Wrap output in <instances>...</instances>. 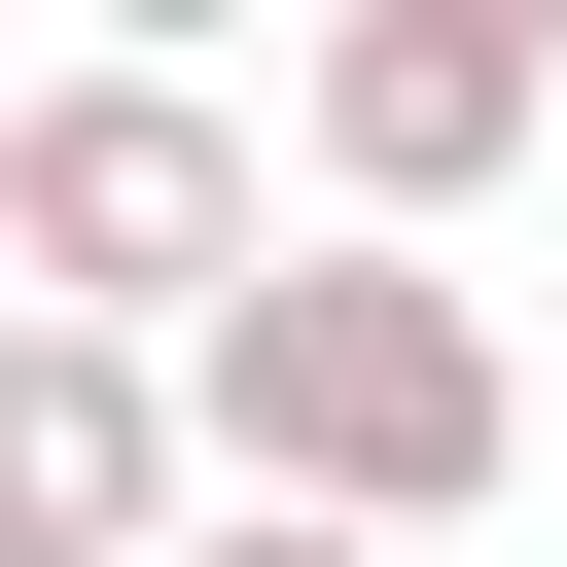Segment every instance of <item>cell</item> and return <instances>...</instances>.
I'll list each match as a JSON object with an SVG mask.
<instances>
[{
  "label": "cell",
  "mask_w": 567,
  "mask_h": 567,
  "mask_svg": "<svg viewBox=\"0 0 567 567\" xmlns=\"http://www.w3.org/2000/svg\"><path fill=\"white\" fill-rule=\"evenodd\" d=\"M177 461H213V496H319V532H461V496L532 461V390H496V319L354 213V248H248V284L177 319Z\"/></svg>",
  "instance_id": "1"
},
{
  "label": "cell",
  "mask_w": 567,
  "mask_h": 567,
  "mask_svg": "<svg viewBox=\"0 0 567 567\" xmlns=\"http://www.w3.org/2000/svg\"><path fill=\"white\" fill-rule=\"evenodd\" d=\"M248 248H284V142H248L213 71H142V35H106V71H35V106H0V284H35V319H142V354H177Z\"/></svg>",
  "instance_id": "2"
},
{
  "label": "cell",
  "mask_w": 567,
  "mask_h": 567,
  "mask_svg": "<svg viewBox=\"0 0 567 567\" xmlns=\"http://www.w3.org/2000/svg\"><path fill=\"white\" fill-rule=\"evenodd\" d=\"M284 142H319V213L425 248L567 142V0H284Z\"/></svg>",
  "instance_id": "3"
},
{
  "label": "cell",
  "mask_w": 567,
  "mask_h": 567,
  "mask_svg": "<svg viewBox=\"0 0 567 567\" xmlns=\"http://www.w3.org/2000/svg\"><path fill=\"white\" fill-rule=\"evenodd\" d=\"M142 532H177V354L0 284V567H142Z\"/></svg>",
  "instance_id": "4"
},
{
  "label": "cell",
  "mask_w": 567,
  "mask_h": 567,
  "mask_svg": "<svg viewBox=\"0 0 567 567\" xmlns=\"http://www.w3.org/2000/svg\"><path fill=\"white\" fill-rule=\"evenodd\" d=\"M142 567H425V532H319V496H213V461H177V532H142Z\"/></svg>",
  "instance_id": "5"
},
{
  "label": "cell",
  "mask_w": 567,
  "mask_h": 567,
  "mask_svg": "<svg viewBox=\"0 0 567 567\" xmlns=\"http://www.w3.org/2000/svg\"><path fill=\"white\" fill-rule=\"evenodd\" d=\"M106 35H142V71H213V35H248V0H106Z\"/></svg>",
  "instance_id": "6"
}]
</instances>
